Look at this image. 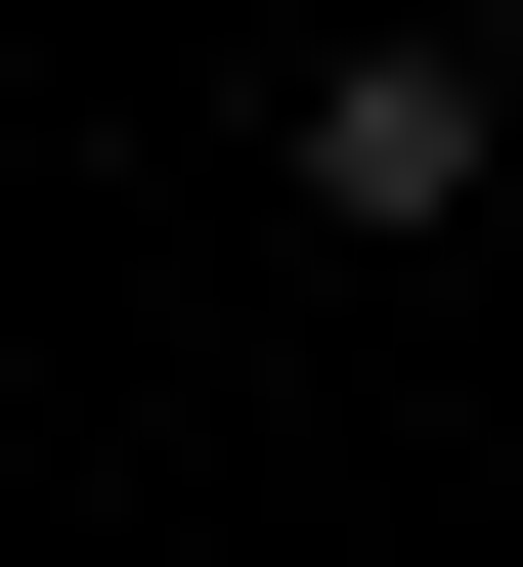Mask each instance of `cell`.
I'll return each mask as SVG.
<instances>
[{
	"label": "cell",
	"mask_w": 523,
	"mask_h": 567,
	"mask_svg": "<svg viewBox=\"0 0 523 567\" xmlns=\"http://www.w3.org/2000/svg\"><path fill=\"white\" fill-rule=\"evenodd\" d=\"M262 175H305V262H437V218L523 175V0H349V44L262 87Z\"/></svg>",
	"instance_id": "cell-1"
}]
</instances>
